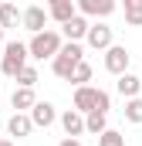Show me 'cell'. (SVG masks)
<instances>
[{
	"label": "cell",
	"mask_w": 142,
	"mask_h": 146,
	"mask_svg": "<svg viewBox=\"0 0 142 146\" xmlns=\"http://www.w3.org/2000/svg\"><path fill=\"white\" fill-rule=\"evenodd\" d=\"M61 44H64V37L58 34V31H51V27H44L41 34H34L27 41V54H31L34 61H44V58L54 61V54L61 51Z\"/></svg>",
	"instance_id": "1"
},
{
	"label": "cell",
	"mask_w": 142,
	"mask_h": 146,
	"mask_svg": "<svg viewBox=\"0 0 142 146\" xmlns=\"http://www.w3.org/2000/svg\"><path fill=\"white\" fill-rule=\"evenodd\" d=\"M27 44L24 41H7L3 44V51H0V72L7 75V78H17L20 68H27Z\"/></svg>",
	"instance_id": "2"
},
{
	"label": "cell",
	"mask_w": 142,
	"mask_h": 146,
	"mask_svg": "<svg viewBox=\"0 0 142 146\" xmlns=\"http://www.w3.org/2000/svg\"><path fill=\"white\" fill-rule=\"evenodd\" d=\"M78 61H85V48L81 44H61V51L54 54V61H51V68H54V75L58 78H64L68 82V75H71V68L78 65Z\"/></svg>",
	"instance_id": "3"
},
{
	"label": "cell",
	"mask_w": 142,
	"mask_h": 146,
	"mask_svg": "<svg viewBox=\"0 0 142 146\" xmlns=\"http://www.w3.org/2000/svg\"><path fill=\"white\" fill-rule=\"evenodd\" d=\"M105 95V88H95V85H81L74 88V112L78 115H88V112H98V99Z\"/></svg>",
	"instance_id": "4"
},
{
	"label": "cell",
	"mask_w": 142,
	"mask_h": 146,
	"mask_svg": "<svg viewBox=\"0 0 142 146\" xmlns=\"http://www.w3.org/2000/svg\"><path fill=\"white\" fill-rule=\"evenodd\" d=\"M129 65H132V54H129L122 44H112V48L105 51V72H108V75L118 78V75L129 72Z\"/></svg>",
	"instance_id": "5"
},
{
	"label": "cell",
	"mask_w": 142,
	"mask_h": 146,
	"mask_svg": "<svg viewBox=\"0 0 142 146\" xmlns=\"http://www.w3.org/2000/svg\"><path fill=\"white\" fill-rule=\"evenodd\" d=\"M20 24L31 31V37L41 34V31H44V24H47V7H41V3L24 7V10H20Z\"/></svg>",
	"instance_id": "6"
},
{
	"label": "cell",
	"mask_w": 142,
	"mask_h": 146,
	"mask_svg": "<svg viewBox=\"0 0 142 146\" xmlns=\"http://www.w3.org/2000/svg\"><path fill=\"white\" fill-rule=\"evenodd\" d=\"M85 44L88 48H95V51H108L115 41H112V27L108 24H88V34H85Z\"/></svg>",
	"instance_id": "7"
},
{
	"label": "cell",
	"mask_w": 142,
	"mask_h": 146,
	"mask_svg": "<svg viewBox=\"0 0 142 146\" xmlns=\"http://www.w3.org/2000/svg\"><path fill=\"white\" fill-rule=\"evenodd\" d=\"M74 10H78L85 21H88V17H108V14H115V0H78Z\"/></svg>",
	"instance_id": "8"
},
{
	"label": "cell",
	"mask_w": 142,
	"mask_h": 146,
	"mask_svg": "<svg viewBox=\"0 0 142 146\" xmlns=\"http://www.w3.org/2000/svg\"><path fill=\"white\" fill-rule=\"evenodd\" d=\"M27 115H31L34 129H47V126H54V122H58V109H54L51 102H34V109L27 112Z\"/></svg>",
	"instance_id": "9"
},
{
	"label": "cell",
	"mask_w": 142,
	"mask_h": 146,
	"mask_svg": "<svg viewBox=\"0 0 142 146\" xmlns=\"http://www.w3.org/2000/svg\"><path fill=\"white\" fill-rule=\"evenodd\" d=\"M88 24H91V21H85L81 14H74L68 24H61V37H68L71 44H81L85 34H88Z\"/></svg>",
	"instance_id": "10"
},
{
	"label": "cell",
	"mask_w": 142,
	"mask_h": 146,
	"mask_svg": "<svg viewBox=\"0 0 142 146\" xmlns=\"http://www.w3.org/2000/svg\"><path fill=\"white\" fill-rule=\"evenodd\" d=\"M7 133H10V136H17V139H27V136L34 133L31 115H27V112H14V115L7 119Z\"/></svg>",
	"instance_id": "11"
},
{
	"label": "cell",
	"mask_w": 142,
	"mask_h": 146,
	"mask_svg": "<svg viewBox=\"0 0 142 146\" xmlns=\"http://www.w3.org/2000/svg\"><path fill=\"white\" fill-rule=\"evenodd\" d=\"M139 82H142L139 75L125 72V75H118V78H115V92H118L125 102H129V99H139Z\"/></svg>",
	"instance_id": "12"
},
{
	"label": "cell",
	"mask_w": 142,
	"mask_h": 146,
	"mask_svg": "<svg viewBox=\"0 0 142 146\" xmlns=\"http://www.w3.org/2000/svg\"><path fill=\"white\" fill-rule=\"evenodd\" d=\"M74 14H78L74 10V0H51V7H47V17L58 21V24H68Z\"/></svg>",
	"instance_id": "13"
},
{
	"label": "cell",
	"mask_w": 142,
	"mask_h": 146,
	"mask_svg": "<svg viewBox=\"0 0 142 146\" xmlns=\"http://www.w3.org/2000/svg\"><path fill=\"white\" fill-rule=\"evenodd\" d=\"M61 129L68 133V139H78V136L85 133V115H78L74 109L61 112Z\"/></svg>",
	"instance_id": "14"
},
{
	"label": "cell",
	"mask_w": 142,
	"mask_h": 146,
	"mask_svg": "<svg viewBox=\"0 0 142 146\" xmlns=\"http://www.w3.org/2000/svg\"><path fill=\"white\" fill-rule=\"evenodd\" d=\"M34 102H37L34 88H14V95H10V106H14L17 112H31Z\"/></svg>",
	"instance_id": "15"
},
{
	"label": "cell",
	"mask_w": 142,
	"mask_h": 146,
	"mask_svg": "<svg viewBox=\"0 0 142 146\" xmlns=\"http://www.w3.org/2000/svg\"><path fill=\"white\" fill-rule=\"evenodd\" d=\"M105 129H108V115H102V112H88V115H85V133L102 136Z\"/></svg>",
	"instance_id": "16"
},
{
	"label": "cell",
	"mask_w": 142,
	"mask_h": 146,
	"mask_svg": "<svg viewBox=\"0 0 142 146\" xmlns=\"http://www.w3.org/2000/svg\"><path fill=\"white\" fill-rule=\"evenodd\" d=\"M68 82L74 85V88H81V85H88V82H91V65H88V61H78V65L71 68Z\"/></svg>",
	"instance_id": "17"
},
{
	"label": "cell",
	"mask_w": 142,
	"mask_h": 146,
	"mask_svg": "<svg viewBox=\"0 0 142 146\" xmlns=\"http://www.w3.org/2000/svg\"><path fill=\"white\" fill-rule=\"evenodd\" d=\"M17 24H20V10L14 3H0V27L7 31V27H17Z\"/></svg>",
	"instance_id": "18"
},
{
	"label": "cell",
	"mask_w": 142,
	"mask_h": 146,
	"mask_svg": "<svg viewBox=\"0 0 142 146\" xmlns=\"http://www.w3.org/2000/svg\"><path fill=\"white\" fill-rule=\"evenodd\" d=\"M125 24L142 27V0H125Z\"/></svg>",
	"instance_id": "19"
},
{
	"label": "cell",
	"mask_w": 142,
	"mask_h": 146,
	"mask_svg": "<svg viewBox=\"0 0 142 146\" xmlns=\"http://www.w3.org/2000/svg\"><path fill=\"white\" fill-rule=\"evenodd\" d=\"M37 82H41V75H37L34 65H27V68H20V72H17V88H34Z\"/></svg>",
	"instance_id": "20"
},
{
	"label": "cell",
	"mask_w": 142,
	"mask_h": 146,
	"mask_svg": "<svg viewBox=\"0 0 142 146\" xmlns=\"http://www.w3.org/2000/svg\"><path fill=\"white\" fill-rule=\"evenodd\" d=\"M122 112H125V119H129V122H135V126H139V122H142V99H129Z\"/></svg>",
	"instance_id": "21"
},
{
	"label": "cell",
	"mask_w": 142,
	"mask_h": 146,
	"mask_svg": "<svg viewBox=\"0 0 142 146\" xmlns=\"http://www.w3.org/2000/svg\"><path fill=\"white\" fill-rule=\"evenodd\" d=\"M98 146H125V136H122L118 129H105V133L98 136Z\"/></svg>",
	"instance_id": "22"
},
{
	"label": "cell",
	"mask_w": 142,
	"mask_h": 146,
	"mask_svg": "<svg viewBox=\"0 0 142 146\" xmlns=\"http://www.w3.org/2000/svg\"><path fill=\"white\" fill-rule=\"evenodd\" d=\"M58 146H85V143H81V139H68V136H64V139H61Z\"/></svg>",
	"instance_id": "23"
},
{
	"label": "cell",
	"mask_w": 142,
	"mask_h": 146,
	"mask_svg": "<svg viewBox=\"0 0 142 146\" xmlns=\"http://www.w3.org/2000/svg\"><path fill=\"white\" fill-rule=\"evenodd\" d=\"M0 146H14V139H0Z\"/></svg>",
	"instance_id": "24"
},
{
	"label": "cell",
	"mask_w": 142,
	"mask_h": 146,
	"mask_svg": "<svg viewBox=\"0 0 142 146\" xmlns=\"http://www.w3.org/2000/svg\"><path fill=\"white\" fill-rule=\"evenodd\" d=\"M0 44H3V27H0Z\"/></svg>",
	"instance_id": "25"
},
{
	"label": "cell",
	"mask_w": 142,
	"mask_h": 146,
	"mask_svg": "<svg viewBox=\"0 0 142 146\" xmlns=\"http://www.w3.org/2000/svg\"><path fill=\"white\" fill-rule=\"evenodd\" d=\"M139 99H142V82H139Z\"/></svg>",
	"instance_id": "26"
}]
</instances>
